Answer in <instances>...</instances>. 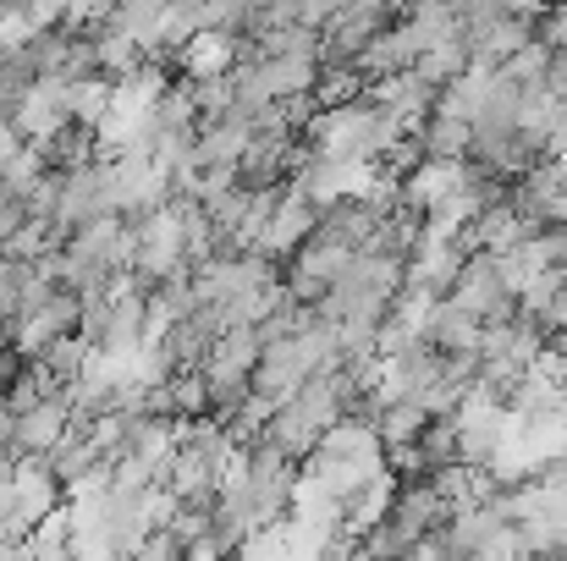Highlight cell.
Here are the masks:
<instances>
[{"label":"cell","instance_id":"cell-3","mask_svg":"<svg viewBox=\"0 0 567 561\" xmlns=\"http://www.w3.org/2000/svg\"><path fill=\"white\" fill-rule=\"evenodd\" d=\"M396 22H402V11H391V6H337L331 28L320 33L326 39V61L331 66H359L364 50Z\"/></svg>","mask_w":567,"mask_h":561},{"label":"cell","instance_id":"cell-6","mask_svg":"<svg viewBox=\"0 0 567 561\" xmlns=\"http://www.w3.org/2000/svg\"><path fill=\"white\" fill-rule=\"evenodd\" d=\"M557 418H563V429H567V391H563V402H557Z\"/></svg>","mask_w":567,"mask_h":561},{"label":"cell","instance_id":"cell-2","mask_svg":"<svg viewBox=\"0 0 567 561\" xmlns=\"http://www.w3.org/2000/svg\"><path fill=\"white\" fill-rule=\"evenodd\" d=\"M441 303L463 309V314L480 320V325H496V320H507V314L518 309L513 292H507V281H502V259H496V253H468V264H463V276H457V287H452V298H441Z\"/></svg>","mask_w":567,"mask_h":561},{"label":"cell","instance_id":"cell-4","mask_svg":"<svg viewBox=\"0 0 567 561\" xmlns=\"http://www.w3.org/2000/svg\"><path fill=\"white\" fill-rule=\"evenodd\" d=\"M11 507L39 529L50 512H61L66 507V490H61V479L50 474V463L44 457H22L17 463V490H11Z\"/></svg>","mask_w":567,"mask_h":561},{"label":"cell","instance_id":"cell-5","mask_svg":"<svg viewBox=\"0 0 567 561\" xmlns=\"http://www.w3.org/2000/svg\"><path fill=\"white\" fill-rule=\"evenodd\" d=\"M17 463H22V457H0V507H6L11 490H17Z\"/></svg>","mask_w":567,"mask_h":561},{"label":"cell","instance_id":"cell-1","mask_svg":"<svg viewBox=\"0 0 567 561\" xmlns=\"http://www.w3.org/2000/svg\"><path fill=\"white\" fill-rule=\"evenodd\" d=\"M6 122L17 127V138L28 144V149H44V144H55L66 127H78L72 122V83H61V77H44V83H33L11 111H6Z\"/></svg>","mask_w":567,"mask_h":561}]
</instances>
